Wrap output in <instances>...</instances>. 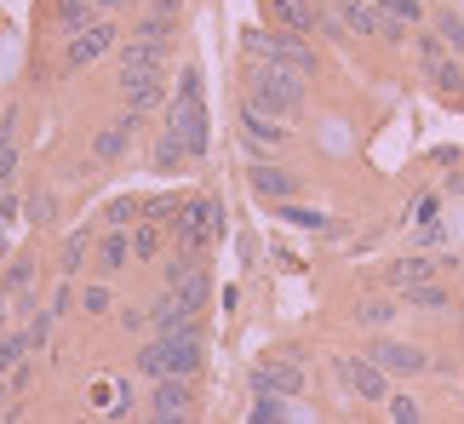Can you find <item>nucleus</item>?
<instances>
[{
  "instance_id": "obj_20",
  "label": "nucleus",
  "mask_w": 464,
  "mask_h": 424,
  "mask_svg": "<svg viewBox=\"0 0 464 424\" xmlns=\"http://www.w3.org/2000/svg\"><path fill=\"white\" fill-rule=\"evenodd\" d=\"M246 178H253L258 196H276V201H293L298 196V178L287 167H270V161H258V167H246Z\"/></svg>"
},
{
  "instance_id": "obj_28",
  "label": "nucleus",
  "mask_w": 464,
  "mask_h": 424,
  "mask_svg": "<svg viewBox=\"0 0 464 424\" xmlns=\"http://www.w3.org/2000/svg\"><path fill=\"white\" fill-rule=\"evenodd\" d=\"M246 424H287V401H281V396H253Z\"/></svg>"
},
{
  "instance_id": "obj_41",
  "label": "nucleus",
  "mask_w": 464,
  "mask_h": 424,
  "mask_svg": "<svg viewBox=\"0 0 464 424\" xmlns=\"http://www.w3.org/2000/svg\"><path fill=\"white\" fill-rule=\"evenodd\" d=\"M12 212H17V196L6 189V196H0V246H6V229H12Z\"/></svg>"
},
{
  "instance_id": "obj_40",
  "label": "nucleus",
  "mask_w": 464,
  "mask_h": 424,
  "mask_svg": "<svg viewBox=\"0 0 464 424\" xmlns=\"http://www.w3.org/2000/svg\"><path fill=\"white\" fill-rule=\"evenodd\" d=\"M52 315H63V310H75V287H69V281H63V287H52V304H46Z\"/></svg>"
},
{
  "instance_id": "obj_43",
  "label": "nucleus",
  "mask_w": 464,
  "mask_h": 424,
  "mask_svg": "<svg viewBox=\"0 0 464 424\" xmlns=\"http://www.w3.org/2000/svg\"><path fill=\"white\" fill-rule=\"evenodd\" d=\"M29 218H52V196H34L29 201Z\"/></svg>"
},
{
  "instance_id": "obj_26",
  "label": "nucleus",
  "mask_w": 464,
  "mask_h": 424,
  "mask_svg": "<svg viewBox=\"0 0 464 424\" xmlns=\"http://www.w3.org/2000/svg\"><path fill=\"white\" fill-rule=\"evenodd\" d=\"M29 361V332H0V373Z\"/></svg>"
},
{
  "instance_id": "obj_11",
  "label": "nucleus",
  "mask_w": 464,
  "mask_h": 424,
  "mask_svg": "<svg viewBox=\"0 0 464 424\" xmlns=\"http://www.w3.org/2000/svg\"><path fill=\"white\" fill-rule=\"evenodd\" d=\"M121 98H127V110L150 115L167 103V81H160V69H121Z\"/></svg>"
},
{
  "instance_id": "obj_21",
  "label": "nucleus",
  "mask_w": 464,
  "mask_h": 424,
  "mask_svg": "<svg viewBox=\"0 0 464 424\" xmlns=\"http://www.w3.org/2000/svg\"><path fill=\"white\" fill-rule=\"evenodd\" d=\"M167 41H144V34H132V41H121V69H167Z\"/></svg>"
},
{
  "instance_id": "obj_1",
  "label": "nucleus",
  "mask_w": 464,
  "mask_h": 424,
  "mask_svg": "<svg viewBox=\"0 0 464 424\" xmlns=\"http://www.w3.org/2000/svg\"><path fill=\"white\" fill-rule=\"evenodd\" d=\"M132 367H138L150 384H155V379H195V373H201V332H195V327L155 332V339L138 350Z\"/></svg>"
},
{
  "instance_id": "obj_29",
  "label": "nucleus",
  "mask_w": 464,
  "mask_h": 424,
  "mask_svg": "<svg viewBox=\"0 0 464 424\" xmlns=\"http://www.w3.org/2000/svg\"><path fill=\"white\" fill-rule=\"evenodd\" d=\"M86 253H92V229H75V236H69V246H63V275H75L81 264H86Z\"/></svg>"
},
{
  "instance_id": "obj_22",
  "label": "nucleus",
  "mask_w": 464,
  "mask_h": 424,
  "mask_svg": "<svg viewBox=\"0 0 464 424\" xmlns=\"http://www.w3.org/2000/svg\"><path fill=\"white\" fill-rule=\"evenodd\" d=\"M401 304H413V310H448V304H453V293L441 287V281H419V287H407V293H401Z\"/></svg>"
},
{
  "instance_id": "obj_44",
  "label": "nucleus",
  "mask_w": 464,
  "mask_h": 424,
  "mask_svg": "<svg viewBox=\"0 0 464 424\" xmlns=\"http://www.w3.org/2000/svg\"><path fill=\"white\" fill-rule=\"evenodd\" d=\"M127 6H138V0H98V12H127Z\"/></svg>"
},
{
  "instance_id": "obj_34",
  "label": "nucleus",
  "mask_w": 464,
  "mask_h": 424,
  "mask_svg": "<svg viewBox=\"0 0 464 424\" xmlns=\"http://www.w3.org/2000/svg\"><path fill=\"white\" fill-rule=\"evenodd\" d=\"M372 6H379L384 17H396V24H419L424 29V6H419V0H372Z\"/></svg>"
},
{
  "instance_id": "obj_45",
  "label": "nucleus",
  "mask_w": 464,
  "mask_h": 424,
  "mask_svg": "<svg viewBox=\"0 0 464 424\" xmlns=\"http://www.w3.org/2000/svg\"><path fill=\"white\" fill-rule=\"evenodd\" d=\"M144 424H189V419H155V413H150V419H144Z\"/></svg>"
},
{
  "instance_id": "obj_36",
  "label": "nucleus",
  "mask_w": 464,
  "mask_h": 424,
  "mask_svg": "<svg viewBox=\"0 0 464 424\" xmlns=\"http://www.w3.org/2000/svg\"><path fill=\"white\" fill-rule=\"evenodd\" d=\"M436 207H441V196H436V189H424V196H413V207H407V218H413V229H419V224H436V218H441Z\"/></svg>"
},
{
  "instance_id": "obj_37",
  "label": "nucleus",
  "mask_w": 464,
  "mask_h": 424,
  "mask_svg": "<svg viewBox=\"0 0 464 424\" xmlns=\"http://www.w3.org/2000/svg\"><path fill=\"white\" fill-rule=\"evenodd\" d=\"M138 212H144L138 201H110V207H103V229H132Z\"/></svg>"
},
{
  "instance_id": "obj_9",
  "label": "nucleus",
  "mask_w": 464,
  "mask_h": 424,
  "mask_svg": "<svg viewBox=\"0 0 464 424\" xmlns=\"http://www.w3.org/2000/svg\"><path fill=\"white\" fill-rule=\"evenodd\" d=\"M362 356H367L372 367H384L390 379H419L424 367H430V356H424L419 344H401V339H372Z\"/></svg>"
},
{
  "instance_id": "obj_16",
  "label": "nucleus",
  "mask_w": 464,
  "mask_h": 424,
  "mask_svg": "<svg viewBox=\"0 0 464 424\" xmlns=\"http://www.w3.org/2000/svg\"><path fill=\"white\" fill-rule=\"evenodd\" d=\"M441 253H407V258H396L390 264V281H396V287L407 293V287H419V281H436V270H441Z\"/></svg>"
},
{
  "instance_id": "obj_35",
  "label": "nucleus",
  "mask_w": 464,
  "mask_h": 424,
  "mask_svg": "<svg viewBox=\"0 0 464 424\" xmlns=\"http://www.w3.org/2000/svg\"><path fill=\"white\" fill-rule=\"evenodd\" d=\"M207 287H212V281H207V270H195L189 281H178V287H172V293H178V298H184V304H189V310H201V304H207Z\"/></svg>"
},
{
  "instance_id": "obj_19",
  "label": "nucleus",
  "mask_w": 464,
  "mask_h": 424,
  "mask_svg": "<svg viewBox=\"0 0 464 424\" xmlns=\"http://www.w3.org/2000/svg\"><path fill=\"white\" fill-rule=\"evenodd\" d=\"M241 132L253 138V144H264V149H281V144H287V127H281L276 115L253 110V103H241Z\"/></svg>"
},
{
  "instance_id": "obj_38",
  "label": "nucleus",
  "mask_w": 464,
  "mask_h": 424,
  "mask_svg": "<svg viewBox=\"0 0 464 424\" xmlns=\"http://www.w3.org/2000/svg\"><path fill=\"white\" fill-rule=\"evenodd\" d=\"M52 327H58V315H52V310H34V322L24 327V332H29V350H46V339H52Z\"/></svg>"
},
{
  "instance_id": "obj_13",
  "label": "nucleus",
  "mask_w": 464,
  "mask_h": 424,
  "mask_svg": "<svg viewBox=\"0 0 464 424\" xmlns=\"http://www.w3.org/2000/svg\"><path fill=\"white\" fill-rule=\"evenodd\" d=\"M144 401H150V413H155V419H189V413H195L189 379H155Z\"/></svg>"
},
{
  "instance_id": "obj_30",
  "label": "nucleus",
  "mask_w": 464,
  "mask_h": 424,
  "mask_svg": "<svg viewBox=\"0 0 464 424\" xmlns=\"http://www.w3.org/2000/svg\"><path fill=\"white\" fill-rule=\"evenodd\" d=\"M355 322H362V327H390V322H396V304H384V298H362V304H355Z\"/></svg>"
},
{
  "instance_id": "obj_15",
  "label": "nucleus",
  "mask_w": 464,
  "mask_h": 424,
  "mask_svg": "<svg viewBox=\"0 0 464 424\" xmlns=\"http://www.w3.org/2000/svg\"><path fill=\"white\" fill-rule=\"evenodd\" d=\"M98 17H103L98 0H52V29H58L63 41H69V34H81V29H92Z\"/></svg>"
},
{
  "instance_id": "obj_18",
  "label": "nucleus",
  "mask_w": 464,
  "mask_h": 424,
  "mask_svg": "<svg viewBox=\"0 0 464 424\" xmlns=\"http://www.w3.org/2000/svg\"><path fill=\"white\" fill-rule=\"evenodd\" d=\"M132 264V229H103L98 236V275H115Z\"/></svg>"
},
{
  "instance_id": "obj_31",
  "label": "nucleus",
  "mask_w": 464,
  "mask_h": 424,
  "mask_svg": "<svg viewBox=\"0 0 464 424\" xmlns=\"http://www.w3.org/2000/svg\"><path fill=\"white\" fill-rule=\"evenodd\" d=\"M436 34H441V46H448V52L464 58V17L459 12H436Z\"/></svg>"
},
{
  "instance_id": "obj_4",
  "label": "nucleus",
  "mask_w": 464,
  "mask_h": 424,
  "mask_svg": "<svg viewBox=\"0 0 464 424\" xmlns=\"http://www.w3.org/2000/svg\"><path fill=\"white\" fill-rule=\"evenodd\" d=\"M172 236H178V246H184V253H212V246H218V236H224V207L212 201V196H201V201H178V212H172Z\"/></svg>"
},
{
  "instance_id": "obj_6",
  "label": "nucleus",
  "mask_w": 464,
  "mask_h": 424,
  "mask_svg": "<svg viewBox=\"0 0 464 424\" xmlns=\"http://www.w3.org/2000/svg\"><path fill=\"white\" fill-rule=\"evenodd\" d=\"M160 132H172L178 144L189 149V161H201V155H207V103L172 92V103H167V127H160Z\"/></svg>"
},
{
  "instance_id": "obj_3",
  "label": "nucleus",
  "mask_w": 464,
  "mask_h": 424,
  "mask_svg": "<svg viewBox=\"0 0 464 424\" xmlns=\"http://www.w3.org/2000/svg\"><path fill=\"white\" fill-rule=\"evenodd\" d=\"M241 46L253 52L258 63H281V69H293V75H315L321 58H315V46L304 41V34H293V29H246L241 34Z\"/></svg>"
},
{
  "instance_id": "obj_8",
  "label": "nucleus",
  "mask_w": 464,
  "mask_h": 424,
  "mask_svg": "<svg viewBox=\"0 0 464 424\" xmlns=\"http://www.w3.org/2000/svg\"><path fill=\"white\" fill-rule=\"evenodd\" d=\"M333 17L344 24L350 34H379V41H390L396 46L401 34H407V24H396V17H384L372 0H333Z\"/></svg>"
},
{
  "instance_id": "obj_17",
  "label": "nucleus",
  "mask_w": 464,
  "mask_h": 424,
  "mask_svg": "<svg viewBox=\"0 0 464 424\" xmlns=\"http://www.w3.org/2000/svg\"><path fill=\"white\" fill-rule=\"evenodd\" d=\"M178 327H195V310L167 287V293H160L155 304H150V332H178Z\"/></svg>"
},
{
  "instance_id": "obj_32",
  "label": "nucleus",
  "mask_w": 464,
  "mask_h": 424,
  "mask_svg": "<svg viewBox=\"0 0 464 424\" xmlns=\"http://www.w3.org/2000/svg\"><path fill=\"white\" fill-rule=\"evenodd\" d=\"M81 310H86V315H110V310H115L110 281H92V287H81Z\"/></svg>"
},
{
  "instance_id": "obj_47",
  "label": "nucleus",
  "mask_w": 464,
  "mask_h": 424,
  "mask_svg": "<svg viewBox=\"0 0 464 424\" xmlns=\"http://www.w3.org/2000/svg\"><path fill=\"white\" fill-rule=\"evenodd\" d=\"M81 424H103V419H81Z\"/></svg>"
},
{
  "instance_id": "obj_14",
  "label": "nucleus",
  "mask_w": 464,
  "mask_h": 424,
  "mask_svg": "<svg viewBox=\"0 0 464 424\" xmlns=\"http://www.w3.org/2000/svg\"><path fill=\"white\" fill-rule=\"evenodd\" d=\"M138 127H144V115H138V110H121L110 127L92 138V155H98V161H115V155L132 144V132H138Z\"/></svg>"
},
{
  "instance_id": "obj_7",
  "label": "nucleus",
  "mask_w": 464,
  "mask_h": 424,
  "mask_svg": "<svg viewBox=\"0 0 464 424\" xmlns=\"http://www.w3.org/2000/svg\"><path fill=\"white\" fill-rule=\"evenodd\" d=\"M333 373L355 401H390V373L372 367L367 356H333Z\"/></svg>"
},
{
  "instance_id": "obj_39",
  "label": "nucleus",
  "mask_w": 464,
  "mask_h": 424,
  "mask_svg": "<svg viewBox=\"0 0 464 424\" xmlns=\"http://www.w3.org/2000/svg\"><path fill=\"white\" fill-rule=\"evenodd\" d=\"M281 218H287V224H304V229H321V224H327V218H321V212L298 207V201H287V207H281Z\"/></svg>"
},
{
  "instance_id": "obj_27",
  "label": "nucleus",
  "mask_w": 464,
  "mask_h": 424,
  "mask_svg": "<svg viewBox=\"0 0 464 424\" xmlns=\"http://www.w3.org/2000/svg\"><path fill=\"white\" fill-rule=\"evenodd\" d=\"M29 281H34V258H12V270H6V281H0V293H6V298H24Z\"/></svg>"
},
{
  "instance_id": "obj_46",
  "label": "nucleus",
  "mask_w": 464,
  "mask_h": 424,
  "mask_svg": "<svg viewBox=\"0 0 464 424\" xmlns=\"http://www.w3.org/2000/svg\"><path fill=\"white\" fill-rule=\"evenodd\" d=\"M6 304H12V298H6V293H0V327H6Z\"/></svg>"
},
{
  "instance_id": "obj_42",
  "label": "nucleus",
  "mask_w": 464,
  "mask_h": 424,
  "mask_svg": "<svg viewBox=\"0 0 464 424\" xmlns=\"http://www.w3.org/2000/svg\"><path fill=\"white\" fill-rule=\"evenodd\" d=\"M121 327H127V332H144L150 327V310H121Z\"/></svg>"
},
{
  "instance_id": "obj_5",
  "label": "nucleus",
  "mask_w": 464,
  "mask_h": 424,
  "mask_svg": "<svg viewBox=\"0 0 464 424\" xmlns=\"http://www.w3.org/2000/svg\"><path fill=\"white\" fill-rule=\"evenodd\" d=\"M253 396H281V401H293V396H304V361L293 356H264L258 367H253Z\"/></svg>"
},
{
  "instance_id": "obj_2",
  "label": "nucleus",
  "mask_w": 464,
  "mask_h": 424,
  "mask_svg": "<svg viewBox=\"0 0 464 424\" xmlns=\"http://www.w3.org/2000/svg\"><path fill=\"white\" fill-rule=\"evenodd\" d=\"M304 98H310V81L293 75V69H281V63H253L246 69V103H253V110L276 115V120H293L304 110Z\"/></svg>"
},
{
  "instance_id": "obj_12",
  "label": "nucleus",
  "mask_w": 464,
  "mask_h": 424,
  "mask_svg": "<svg viewBox=\"0 0 464 424\" xmlns=\"http://www.w3.org/2000/svg\"><path fill=\"white\" fill-rule=\"evenodd\" d=\"M270 17L281 29H293V34H321L333 6H321V0H270Z\"/></svg>"
},
{
  "instance_id": "obj_23",
  "label": "nucleus",
  "mask_w": 464,
  "mask_h": 424,
  "mask_svg": "<svg viewBox=\"0 0 464 424\" xmlns=\"http://www.w3.org/2000/svg\"><path fill=\"white\" fill-rule=\"evenodd\" d=\"M430 81H436L448 98H464V63L453 58V52H441V58L430 63Z\"/></svg>"
},
{
  "instance_id": "obj_33",
  "label": "nucleus",
  "mask_w": 464,
  "mask_h": 424,
  "mask_svg": "<svg viewBox=\"0 0 464 424\" xmlns=\"http://www.w3.org/2000/svg\"><path fill=\"white\" fill-rule=\"evenodd\" d=\"M132 258H160V224H138L132 229Z\"/></svg>"
},
{
  "instance_id": "obj_24",
  "label": "nucleus",
  "mask_w": 464,
  "mask_h": 424,
  "mask_svg": "<svg viewBox=\"0 0 464 424\" xmlns=\"http://www.w3.org/2000/svg\"><path fill=\"white\" fill-rule=\"evenodd\" d=\"M184 167H189V149L178 144L172 132H160L155 138V172H167V178H172V172H184Z\"/></svg>"
},
{
  "instance_id": "obj_25",
  "label": "nucleus",
  "mask_w": 464,
  "mask_h": 424,
  "mask_svg": "<svg viewBox=\"0 0 464 424\" xmlns=\"http://www.w3.org/2000/svg\"><path fill=\"white\" fill-rule=\"evenodd\" d=\"M384 413H390V424H424V408H419V396H407V390H390Z\"/></svg>"
},
{
  "instance_id": "obj_10",
  "label": "nucleus",
  "mask_w": 464,
  "mask_h": 424,
  "mask_svg": "<svg viewBox=\"0 0 464 424\" xmlns=\"http://www.w3.org/2000/svg\"><path fill=\"white\" fill-rule=\"evenodd\" d=\"M115 46H121V29L110 24V17H98L92 29H81V34L63 41V69H86V63H98L103 52H115Z\"/></svg>"
}]
</instances>
